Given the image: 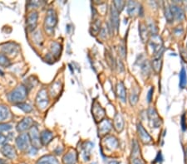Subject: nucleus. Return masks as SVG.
Instances as JSON below:
<instances>
[{
	"label": "nucleus",
	"mask_w": 187,
	"mask_h": 164,
	"mask_svg": "<svg viewBox=\"0 0 187 164\" xmlns=\"http://www.w3.org/2000/svg\"><path fill=\"white\" fill-rule=\"evenodd\" d=\"M77 160V153L75 150L69 151L64 155L62 162L64 164H76Z\"/></svg>",
	"instance_id": "a211bd4d"
},
{
	"label": "nucleus",
	"mask_w": 187,
	"mask_h": 164,
	"mask_svg": "<svg viewBox=\"0 0 187 164\" xmlns=\"http://www.w3.org/2000/svg\"><path fill=\"white\" fill-rule=\"evenodd\" d=\"M2 50L5 54H7L9 56H14L19 51V46L16 43L9 42L2 47Z\"/></svg>",
	"instance_id": "f3484780"
},
{
	"label": "nucleus",
	"mask_w": 187,
	"mask_h": 164,
	"mask_svg": "<svg viewBox=\"0 0 187 164\" xmlns=\"http://www.w3.org/2000/svg\"><path fill=\"white\" fill-rule=\"evenodd\" d=\"M149 44L152 49V52L155 55L162 53V48H163V42L161 38L158 35H153L151 38L150 39Z\"/></svg>",
	"instance_id": "20e7f679"
},
{
	"label": "nucleus",
	"mask_w": 187,
	"mask_h": 164,
	"mask_svg": "<svg viewBox=\"0 0 187 164\" xmlns=\"http://www.w3.org/2000/svg\"><path fill=\"white\" fill-rule=\"evenodd\" d=\"M140 148L138 143L136 140L132 141V152H131V157L136 158V157L139 154Z\"/></svg>",
	"instance_id": "f704fd0d"
},
{
	"label": "nucleus",
	"mask_w": 187,
	"mask_h": 164,
	"mask_svg": "<svg viewBox=\"0 0 187 164\" xmlns=\"http://www.w3.org/2000/svg\"><path fill=\"white\" fill-rule=\"evenodd\" d=\"M10 116V110L6 105H0V123L8 119Z\"/></svg>",
	"instance_id": "a878e982"
},
{
	"label": "nucleus",
	"mask_w": 187,
	"mask_h": 164,
	"mask_svg": "<svg viewBox=\"0 0 187 164\" xmlns=\"http://www.w3.org/2000/svg\"><path fill=\"white\" fill-rule=\"evenodd\" d=\"M12 124H0V134L4 132H8L12 129Z\"/></svg>",
	"instance_id": "e433bc0d"
},
{
	"label": "nucleus",
	"mask_w": 187,
	"mask_h": 164,
	"mask_svg": "<svg viewBox=\"0 0 187 164\" xmlns=\"http://www.w3.org/2000/svg\"><path fill=\"white\" fill-rule=\"evenodd\" d=\"M112 125H114V129H115L117 133H121L124 129V119H123V118H122V116L120 114H116L115 115Z\"/></svg>",
	"instance_id": "6ab92c4d"
},
{
	"label": "nucleus",
	"mask_w": 187,
	"mask_h": 164,
	"mask_svg": "<svg viewBox=\"0 0 187 164\" xmlns=\"http://www.w3.org/2000/svg\"><path fill=\"white\" fill-rule=\"evenodd\" d=\"M30 142L32 143V145L34 148H36L37 149H39V148H41L42 143L40 139V133H39V129L36 126H32L30 129V132L29 133Z\"/></svg>",
	"instance_id": "423d86ee"
},
{
	"label": "nucleus",
	"mask_w": 187,
	"mask_h": 164,
	"mask_svg": "<svg viewBox=\"0 0 187 164\" xmlns=\"http://www.w3.org/2000/svg\"><path fill=\"white\" fill-rule=\"evenodd\" d=\"M126 7H127V13L131 17H134L137 13H141V10L142 9V8L140 6L139 4L134 1L127 2Z\"/></svg>",
	"instance_id": "9b49d317"
},
{
	"label": "nucleus",
	"mask_w": 187,
	"mask_h": 164,
	"mask_svg": "<svg viewBox=\"0 0 187 164\" xmlns=\"http://www.w3.org/2000/svg\"><path fill=\"white\" fill-rule=\"evenodd\" d=\"M153 92H154V89L153 88H151L150 90H149L148 94H147V101H148V103H151V102L152 95H153Z\"/></svg>",
	"instance_id": "ea45409f"
},
{
	"label": "nucleus",
	"mask_w": 187,
	"mask_h": 164,
	"mask_svg": "<svg viewBox=\"0 0 187 164\" xmlns=\"http://www.w3.org/2000/svg\"><path fill=\"white\" fill-rule=\"evenodd\" d=\"M91 30H93L91 33L92 35H96L97 33L101 31V22L99 20H96L93 23V25L91 26Z\"/></svg>",
	"instance_id": "72a5a7b5"
},
{
	"label": "nucleus",
	"mask_w": 187,
	"mask_h": 164,
	"mask_svg": "<svg viewBox=\"0 0 187 164\" xmlns=\"http://www.w3.org/2000/svg\"><path fill=\"white\" fill-rule=\"evenodd\" d=\"M126 4V3L125 1H114L113 2V6L115 7L116 9L118 11V13H120L123 10Z\"/></svg>",
	"instance_id": "c9c22d12"
},
{
	"label": "nucleus",
	"mask_w": 187,
	"mask_h": 164,
	"mask_svg": "<svg viewBox=\"0 0 187 164\" xmlns=\"http://www.w3.org/2000/svg\"><path fill=\"white\" fill-rule=\"evenodd\" d=\"M36 164H59V163L53 155H46L39 158Z\"/></svg>",
	"instance_id": "5701e85b"
},
{
	"label": "nucleus",
	"mask_w": 187,
	"mask_h": 164,
	"mask_svg": "<svg viewBox=\"0 0 187 164\" xmlns=\"http://www.w3.org/2000/svg\"><path fill=\"white\" fill-rule=\"evenodd\" d=\"M16 106L18 107V108H19L20 109H22L23 111L26 113H29L31 112L32 110H33V107L29 104H26V103H19L18 104H16Z\"/></svg>",
	"instance_id": "473e14b6"
},
{
	"label": "nucleus",
	"mask_w": 187,
	"mask_h": 164,
	"mask_svg": "<svg viewBox=\"0 0 187 164\" xmlns=\"http://www.w3.org/2000/svg\"><path fill=\"white\" fill-rule=\"evenodd\" d=\"M53 138V133L51 131H49L48 129L43 130L40 133V139L42 145H48V143L52 141Z\"/></svg>",
	"instance_id": "4be33fe9"
},
{
	"label": "nucleus",
	"mask_w": 187,
	"mask_h": 164,
	"mask_svg": "<svg viewBox=\"0 0 187 164\" xmlns=\"http://www.w3.org/2000/svg\"><path fill=\"white\" fill-rule=\"evenodd\" d=\"M150 65L147 61H145L144 63L141 65V70H142V73L145 74V75H149L150 74Z\"/></svg>",
	"instance_id": "4c0bfd02"
},
{
	"label": "nucleus",
	"mask_w": 187,
	"mask_h": 164,
	"mask_svg": "<svg viewBox=\"0 0 187 164\" xmlns=\"http://www.w3.org/2000/svg\"><path fill=\"white\" fill-rule=\"evenodd\" d=\"M50 51H51V55L55 57L58 58L61 55V51H62V46L58 43V42H52L50 46Z\"/></svg>",
	"instance_id": "b1692460"
},
{
	"label": "nucleus",
	"mask_w": 187,
	"mask_h": 164,
	"mask_svg": "<svg viewBox=\"0 0 187 164\" xmlns=\"http://www.w3.org/2000/svg\"><path fill=\"white\" fill-rule=\"evenodd\" d=\"M10 65H11V62L7 56L3 53H0V66L4 67H9Z\"/></svg>",
	"instance_id": "c756f323"
},
{
	"label": "nucleus",
	"mask_w": 187,
	"mask_h": 164,
	"mask_svg": "<svg viewBox=\"0 0 187 164\" xmlns=\"http://www.w3.org/2000/svg\"><path fill=\"white\" fill-rule=\"evenodd\" d=\"M131 164H145L144 162L141 159H139V158H133L132 159V162H131Z\"/></svg>",
	"instance_id": "79ce46f5"
},
{
	"label": "nucleus",
	"mask_w": 187,
	"mask_h": 164,
	"mask_svg": "<svg viewBox=\"0 0 187 164\" xmlns=\"http://www.w3.org/2000/svg\"><path fill=\"white\" fill-rule=\"evenodd\" d=\"M137 131H138V135H139L140 140L141 141L145 144H149L151 143L153 140L151 135L149 134L147 131L144 129V127L142 126L141 124H137Z\"/></svg>",
	"instance_id": "9d476101"
},
{
	"label": "nucleus",
	"mask_w": 187,
	"mask_h": 164,
	"mask_svg": "<svg viewBox=\"0 0 187 164\" xmlns=\"http://www.w3.org/2000/svg\"><path fill=\"white\" fill-rule=\"evenodd\" d=\"M30 138L29 133H22L16 139V146L20 151H25L29 149Z\"/></svg>",
	"instance_id": "6e6552de"
},
{
	"label": "nucleus",
	"mask_w": 187,
	"mask_h": 164,
	"mask_svg": "<svg viewBox=\"0 0 187 164\" xmlns=\"http://www.w3.org/2000/svg\"><path fill=\"white\" fill-rule=\"evenodd\" d=\"M139 33L140 38L143 42H147L148 40V28L145 23H139Z\"/></svg>",
	"instance_id": "393cba45"
},
{
	"label": "nucleus",
	"mask_w": 187,
	"mask_h": 164,
	"mask_svg": "<svg viewBox=\"0 0 187 164\" xmlns=\"http://www.w3.org/2000/svg\"><path fill=\"white\" fill-rule=\"evenodd\" d=\"M62 89V84H60V82H55L53 83L51 87H50V94L53 97H56L57 95L60 94Z\"/></svg>",
	"instance_id": "bb28decb"
},
{
	"label": "nucleus",
	"mask_w": 187,
	"mask_h": 164,
	"mask_svg": "<svg viewBox=\"0 0 187 164\" xmlns=\"http://www.w3.org/2000/svg\"><path fill=\"white\" fill-rule=\"evenodd\" d=\"M116 92L117 97L120 99L122 103H126V91L124 84L122 82L117 83L116 87Z\"/></svg>",
	"instance_id": "aec40b11"
},
{
	"label": "nucleus",
	"mask_w": 187,
	"mask_h": 164,
	"mask_svg": "<svg viewBox=\"0 0 187 164\" xmlns=\"http://www.w3.org/2000/svg\"><path fill=\"white\" fill-rule=\"evenodd\" d=\"M112 123L108 119H104L102 121L99 123L98 127V133L101 137L105 136L107 133H109L111 129H112Z\"/></svg>",
	"instance_id": "1a4fd4ad"
},
{
	"label": "nucleus",
	"mask_w": 187,
	"mask_h": 164,
	"mask_svg": "<svg viewBox=\"0 0 187 164\" xmlns=\"http://www.w3.org/2000/svg\"><path fill=\"white\" fill-rule=\"evenodd\" d=\"M108 164H119V162H116V161H111Z\"/></svg>",
	"instance_id": "de8ad7c7"
},
{
	"label": "nucleus",
	"mask_w": 187,
	"mask_h": 164,
	"mask_svg": "<svg viewBox=\"0 0 187 164\" xmlns=\"http://www.w3.org/2000/svg\"><path fill=\"white\" fill-rule=\"evenodd\" d=\"M165 16H166V21L168 23H172L174 18H173L172 13H171L170 6H166L165 7Z\"/></svg>",
	"instance_id": "7c9ffc66"
},
{
	"label": "nucleus",
	"mask_w": 187,
	"mask_h": 164,
	"mask_svg": "<svg viewBox=\"0 0 187 164\" xmlns=\"http://www.w3.org/2000/svg\"><path fill=\"white\" fill-rule=\"evenodd\" d=\"M181 126H182L183 130H186V116L183 115L181 118Z\"/></svg>",
	"instance_id": "37998d69"
},
{
	"label": "nucleus",
	"mask_w": 187,
	"mask_h": 164,
	"mask_svg": "<svg viewBox=\"0 0 187 164\" xmlns=\"http://www.w3.org/2000/svg\"><path fill=\"white\" fill-rule=\"evenodd\" d=\"M106 114L104 109L101 106V104L97 101H95L92 104V116L96 123H100L104 119Z\"/></svg>",
	"instance_id": "0eeeda50"
},
{
	"label": "nucleus",
	"mask_w": 187,
	"mask_h": 164,
	"mask_svg": "<svg viewBox=\"0 0 187 164\" xmlns=\"http://www.w3.org/2000/svg\"><path fill=\"white\" fill-rule=\"evenodd\" d=\"M111 26L113 29H116V31H118L119 24H120L119 13L113 5L111 6Z\"/></svg>",
	"instance_id": "dca6fc26"
},
{
	"label": "nucleus",
	"mask_w": 187,
	"mask_h": 164,
	"mask_svg": "<svg viewBox=\"0 0 187 164\" xmlns=\"http://www.w3.org/2000/svg\"><path fill=\"white\" fill-rule=\"evenodd\" d=\"M34 120L33 119L30 117L24 118L22 121H20L18 125H17V131L19 133H22V132L26 131L29 129H31V127L33 125Z\"/></svg>",
	"instance_id": "ddd939ff"
},
{
	"label": "nucleus",
	"mask_w": 187,
	"mask_h": 164,
	"mask_svg": "<svg viewBox=\"0 0 187 164\" xmlns=\"http://www.w3.org/2000/svg\"><path fill=\"white\" fill-rule=\"evenodd\" d=\"M138 99H139V95H138V94L136 92H135V91L131 92L129 95V101L131 105V106L136 105L137 104V102H138Z\"/></svg>",
	"instance_id": "2f4dec72"
},
{
	"label": "nucleus",
	"mask_w": 187,
	"mask_h": 164,
	"mask_svg": "<svg viewBox=\"0 0 187 164\" xmlns=\"http://www.w3.org/2000/svg\"><path fill=\"white\" fill-rule=\"evenodd\" d=\"M187 84V76H186V70L182 68L181 72H180V87L181 88H184Z\"/></svg>",
	"instance_id": "c85d7f7f"
},
{
	"label": "nucleus",
	"mask_w": 187,
	"mask_h": 164,
	"mask_svg": "<svg viewBox=\"0 0 187 164\" xmlns=\"http://www.w3.org/2000/svg\"><path fill=\"white\" fill-rule=\"evenodd\" d=\"M152 69L154 71L158 74L161 71V66H162V61H161V57H155V59L152 60Z\"/></svg>",
	"instance_id": "cd10ccee"
},
{
	"label": "nucleus",
	"mask_w": 187,
	"mask_h": 164,
	"mask_svg": "<svg viewBox=\"0 0 187 164\" xmlns=\"http://www.w3.org/2000/svg\"><path fill=\"white\" fill-rule=\"evenodd\" d=\"M38 18L39 15L37 12H31L28 16L27 18V26L29 28V31H34V29L37 27V23H38Z\"/></svg>",
	"instance_id": "4468645a"
},
{
	"label": "nucleus",
	"mask_w": 187,
	"mask_h": 164,
	"mask_svg": "<svg viewBox=\"0 0 187 164\" xmlns=\"http://www.w3.org/2000/svg\"><path fill=\"white\" fill-rule=\"evenodd\" d=\"M62 151H63L62 147H60V146H59V147H58V148H57V149H55V151H54V152H55V153H56V154L59 155V154H61V153H62Z\"/></svg>",
	"instance_id": "a18cd8bd"
},
{
	"label": "nucleus",
	"mask_w": 187,
	"mask_h": 164,
	"mask_svg": "<svg viewBox=\"0 0 187 164\" xmlns=\"http://www.w3.org/2000/svg\"><path fill=\"white\" fill-rule=\"evenodd\" d=\"M106 60L108 61V63L110 64L111 67H113L114 65H115V61H114V57L111 55V53L109 52H106Z\"/></svg>",
	"instance_id": "58836bf2"
},
{
	"label": "nucleus",
	"mask_w": 187,
	"mask_h": 164,
	"mask_svg": "<svg viewBox=\"0 0 187 164\" xmlns=\"http://www.w3.org/2000/svg\"><path fill=\"white\" fill-rule=\"evenodd\" d=\"M147 114H148L149 121H150V125L152 128L157 129L162 124V120L158 115L156 109L153 107L149 109L147 111Z\"/></svg>",
	"instance_id": "39448f33"
},
{
	"label": "nucleus",
	"mask_w": 187,
	"mask_h": 164,
	"mask_svg": "<svg viewBox=\"0 0 187 164\" xmlns=\"http://www.w3.org/2000/svg\"><path fill=\"white\" fill-rule=\"evenodd\" d=\"M0 164H8L7 163V162L4 159H0Z\"/></svg>",
	"instance_id": "49530a36"
},
{
	"label": "nucleus",
	"mask_w": 187,
	"mask_h": 164,
	"mask_svg": "<svg viewBox=\"0 0 187 164\" xmlns=\"http://www.w3.org/2000/svg\"><path fill=\"white\" fill-rule=\"evenodd\" d=\"M58 23V17L55 10L49 9L44 20V28L48 33H51Z\"/></svg>",
	"instance_id": "7ed1b4c3"
},
{
	"label": "nucleus",
	"mask_w": 187,
	"mask_h": 164,
	"mask_svg": "<svg viewBox=\"0 0 187 164\" xmlns=\"http://www.w3.org/2000/svg\"><path fill=\"white\" fill-rule=\"evenodd\" d=\"M29 153L30 155H35L37 153V152H38V149L36 148H34V147H31V148H29Z\"/></svg>",
	"instance_id": "a19ab883"
},
{
	"label": "nucleus",
	"mask_w": 187,
	"mask_h": 164,
	"mask_svg": "<svg viewBox=\"0 0 187 164\" xmlns=\"http://www.w3.org/2000/svg\"><path fill=\"white\" fill-rule=\"evenodd\" d=\"M106 146L111 150H116L119 148V142L113 136H107L105 139Z\"/></svg>",
	"instance_id": "412c9836"
},
{
	"label": "nucleus",
	"mask_w": 187,
	"mask_h": 164,
	"mask_svg": "<svg viewBox=\"0 0 187 164\" xmlns=\"http://www.w3.org/2000/svg\"><path fill=\"white\" fill-rule=\"evenodd\" d=\"M35 103L40 110H45L48 108L49 105V96L48 91L45 88H43L39 90L35 99Z\"/></svg>",
	"instance_id": "f03ea898"
},
{
	"label": "nucleus",
	"mask_w": 187,
	"mask_h": 164,
	"mask_svg": "<svg viewBox=\"0 0 187 164\" xmlns=\"http://www.w3.org/2000/svg\"><path fill=\"white\" fill-rule=\"evenodd\" d=\"M27 96H28V89L24 84H20L19 86H17L14 90H12L9 94L7 95L8 99L10 102L16 104L24 103Z\"/></svg>",
	"instance_id": "f257e3e1"
},
{
	"label": "nucleus",
	"mask_w": 187,
	"mask_h": 164,
	"mask_svg": "<svg viewBox=\"0 0 187 164\" xmlns=\"http://www.w3.org/2000/svg\"><path fill=\"white\" fill-rule=\"evenodd\" d=\"M7 138L3 135V134H0V145H3V144H5L6 141H7Z\"/></svg>",
	"instance_id": "c03bdc74"
},
{
	"label": "nucleus",
	"mask_w": 187,
	"mask_h": 164,
	"mask_svg": "<svg viewBox=\"0 0 187 164\" xmlns=\"http://www.w3.org/2000/svg\"><path fill=\"white\" fill-rule=\"evenodd\" d=\"M1 153L9 159H15L17 157V153L14 148L9 144H4L1 148Z\"/></svg>",
	"instance_id": "2eb2a0df"
},
{
	"label": "nucleus",
	"mask_w": 187,
	"mask_h": 164,
	"mask_svg": "<svg viewBox=\"0 0 187 164\" xmlns=\"http://www.w3.org/2000/svg\"><path fill=\"white\" fill-rule=\"evenodd\" d=\"M171 13H172L173 18L174 19H176L178 22H181L182 20L185 19V13L184 10L178 5L173 4L170 6Z\"/></svg>",
	"instance_id": "f8f14e48"
}]
</instances>
